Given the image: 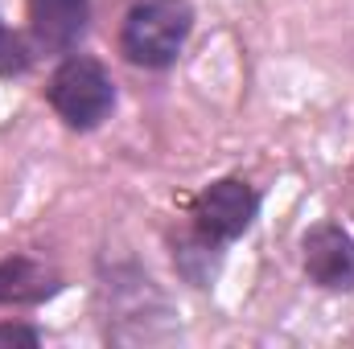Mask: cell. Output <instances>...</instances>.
<instances>
[{
	"instance_id": "cell-1",
	"label": "cell",
	"mask_w": 354,
	"mask_h": 349,
	"mask_svg": "<svg viewBox=\"0 0 354 349\" xmlns=\"http://www.w3.org/2000/svg\"><path fill=\"white\" fill-rule=\"evenodd\" d=\"M194 33L189 0H132L120 21V54L140 70H169Z\"/></svg>"
},
{
	"instance_id": "cell-2",
	"label": "cell",
	"mask_w": 354,
	"mask_h": 349,
	"mask_svg": "<svg viewBox=\"0 0 354 349\" xmlns=\"http://www.w3.org/2000/svg\"><path fill=\"white\" fill-rule=\"evenodd\" d=\"M46 99L71 132H95L115 111V83L99 58L66 54L46 83Z\"/></svg>"
},
{
	"instance_id": "cell-3",
	"label": "cell",
	"mask_w": 354,
	"mask_h": 349,
	"mask_svg": "<svg viewBox=\"0 0 354 349\" xmlns=\"http://www.w3.org/2000/svg\"><path fill=\"white\" fill-rule=\"evenodd\" d=\"M256 218H260V193L243 177L210 181L189 201V226L218 247H231L235 239H243L256 226Z\"/></svg>"
},
{
	"instance_id": "cell-4",
	"label": "cell",
	"mask_w": 354,
	"mask_h": 349,
	"mask_svg": "<svg viewBox=\"0 0 354 349\" xmlns=\"http://www.w3.org/2000/svg\"><path fill=\"white\" fill-rule=\"evenodd\" d=\"M301 267L322 292H354V235L338 222H317L301 239Z\"/></svg>"
},
{
	"instance_id": "cell-5",
	"label": "cell",
	"mask_w": 354,
	"mask_h": 349,
	"mask_svg": "<svg viewBox=\"0 0 354 349\" xmlns=\"http://www.w3.org/2000/svg\"><path fill=\"white\" fill-rule=\"evenodd\" d=\"M33 46L46 54H71L91 29V0H25Z\"/></svg>"
},
{
	"instance_id": "cell-6",
	"label": "cell",
	"mask_w": 354,
	"mask_h": 349,
	"mask_svg": "<svg viewBox=\"0 0 354 349\" xmlns=\"http://www.w3.org/2000/svg\"><path fill=\"white\" fill-rule=\"evenodd\" d=\"M58 292H62V275L54 267L29 259V255H12L0 263V304L29 308V304H46Z\"/></svg>"
},
{
	"instance_id": "cell-7",
	"label": "cell",
	"mask_w": 354,
	"mask_h": 349,
	"mask_svg": "<svg viewBox=\"0 0 354 349\" xmlns=\"http://www.w3.org/2000/svg\"><path fill=\"white\" fill-rule=\"evenodd\" d=\"M218 255H223V247L210 243V239H202L194 226H189V235H181V239L174 243L177 271H181L189 283H198V288H206V283L214 279V271H218Z\"/></svg>"
},
{
	"instance_id": "cell-8",
	"label": "cell",
	"mask_w": 354,
	"mask_h": 349,
	"mask_svg": "<svg viewBox=\"0 0 354 349\" xmlns=\"http://www.w3.org/2000/svg\"><path fill=\"white\" fill-rule=\"evenodd\" d=\"M29 66H33L29 41L17 29H8L0 17V79H21V74H29Z\"/></svg>"
},
{
	"instance_id": "cell-9",
	"label": "cell",
	"mask_w": 354,
	"mask_h": 349,
	"mask_svg": "<svg viewBox=\"0 0 354 349\" xmlns=\"http://www.w3.org/2000/svg\"><path fill=\"white\" fill-rule=\"evenodd\" d=\"M0 346H41V329L33 325H21V321H0Z\"/></svg>"
}]
</instances>
